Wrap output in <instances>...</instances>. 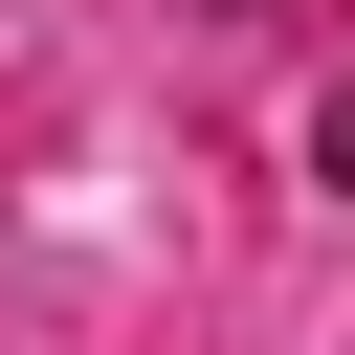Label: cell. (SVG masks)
<instances>
[{"label":"cell","mask_w":355,"mask_h":355,"mask_svg":"<svg viewBox=\"0 0 355 355\" xmlns=\"http://www.w3.org/2000/svg\"><path fill=\"white\" fill-rule=\"evenodd\" d=\"M311 178H333V200H355V89H333V111H311Z\"/></svg>","instance_id":"cell-1"},{"label":"cell","mask_w":355,"mask_h":355,"mask_svg":"<svg viewBox=\"0 0 355 355\" xmlns=\"http://www.w3.org/2000/svg\"><path fill=\"white\" fill-rule=\"evenodd\" d=\"M244 22H288V0H244Z\"/></svg>","instance_id":"cell-2"}]
</instances>
